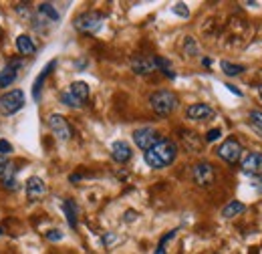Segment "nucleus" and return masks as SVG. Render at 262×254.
<instances>
[{
	"label": "nucleus",
	"instance_id": "obj_1",
	"mask_svg": "<svg viewBox=\"0 0 262 254\" xmlns=\"http://www.w3.org/2000/svg\"><path fill=\"white\" fill-rule=\"evenodd\" d=\"M176 158H178V145L171 139H160L151 150L143 154L145 163L154 170H164L169 163H173Z\"/></svg>",
	"mask_w": 262,
	"mask_h": 254
},
{
	"label": "nucleus",
	"instance_id": "obj_2",
	"mask_svg": "<svg viewBox=\"0 0 262 254\" xmlns=\"http://www.w3.org/2000/svg\"><path fill=\"white\" fill-rule=\"evenodd\" d=\"M149 105H151L154 113H158L160 117H165V115H169L178 109V95L167 91V89L156 91V93L149 95Z\"/></svg>",
	"mask_w": 262,
	"mask_h": 254
},
{
	"label": "nucleus",
	"instance_id": "obj_3",
	"mask_svg": "<svg viewBox=\"0 0 262 254\" xmlns=\"http://www.w3.org/2000/svg\"><path fill=\"white\" fill-rule=\"evenodd\" d=\"M103 23H105V16H103L101 12L87 10V12H81V14L75 18L73 27H75L79 32H85V34H95V32L101 31Z\"/></svg>",
	"mask_w": 262,
	"mask_h": 254
},
{
	"label": "nucleus",
	"instance_id": "obj_4",
	"mask_svg": "<svg viewBox=\"0 0 262 254\" xmlns=\"http://www.w3.org/2000/svg\"><path fill=\"white\" fill-rule=\"evenodd\" d=\"M23 107H25V93L20 89H12V91H6L4 95H0V113L2 115H14Z\"/></svg>",
	"mask_w": 262,
	"mask_h": 254
},
{
	"label": "nucleus",
	"instance_id": "obj_5",
	"mask_svg": "<svg viewBox=\"0 0 262 254\" xmlns=\"http://www.w3.org/2000/svg\"><path fill=\"white\" fill-rule=\"evenodd\" d=\"M47 125H49V129L53 131V135H55L57 139H61V141H69V139L73 137V127H71V123L67 121V117H63L61 113H53V115H49Z\"/></svg>",
	"mask_w": 262,
	"mask_h": 254
},
{
	"label": "nucleus",
	"instance_id": "obj_6",
	"mask_svg": "<svg viewBox=\"0 0 262 254\" xmlns=\"http://www.w3.org/2000/svg\"><path fill=\"white\" fill-rule=\"evenodd\" d=\"M192 180L196 182L200 188H208L214 184L216 180V172H214V165L210 161H200L192 167Z\"/></svg>",
	"mask_w": 262,
	"mask_h": 254
},
{
	"label": "nucleus",
	"instance_id": "obj_7",
	"mask_svg": "<svg viewBox=\"0 0 262 254\" xmlns=\"http://www.w3.org/2000/svg\"><path fill=\"white\" fill-rule=\"evenodd\" d=\"M160 139H162V137H160V133H158L154 127H139V129L133 131V141H135V145H137L139 150H143V152L151 150Z\"/></svg>",
	"mask_w": 262,
	"mask_h": 254
},
{
	"label": "nucleus",
	"instance_id": "obj_8",
	"mask_svg": "<svg viewBox=\"0 0 262 254\" xmlns=\"http://www.w3.org/2000/svg\"><path fill=\"white\" fill-rule=\"evenodd\" d=\"M216 154H218V158L224 159L226 163H238L240 158H242V145H240V141L238 139H234V137H230L226 139L218 150H216Z\"/></svg>",
	"mask_w": 262,
	"mask_h": 254
},
{
	"label": "nucleus",
	"instance_id": "obj_9",
	"mask_svg": "<svg viewBox=\"0 0 262 254\" xmlns=\"http://www.w3.org/2000/svg\"><path fill=\"white\" fill-rule=\"evenodd\" d=\"M23 67H25V59H18V57L10 59L8 63L4 65V69L0 71V89L2 87H10L18 79V73H20Z\"/></svg>",
	"mask_w": 262,
	"mask_h": 254
},
{
	"label": "nucleus",
	"instance_id": "obj_10",
	"mask_svg": "<svg viewBox=\"0 0 262 254\" xmlns=\"http://www.w3.org/2000/svg\"><path fill=\"white\" fill-rule=\"evenodd\" d=\"M14 174H16L14 163L8 161L6 158H0V180H2V186L4 188H10V190H16L18 188V182L14 180Z\"/></svg>",
	"mask_w": 262,
	"mask_h": 254
},
{
	"label": "nucleus",
	"instance_id": "obj_11",
	"mask_svg": "<svg viewBox=\"0 0 262 254\" xmlns=\"http://www.w3.org/2000/svg\"><path fill=\"white\" fill-rule=\"evenodd\" d=\"M25 192H27V198H29L31 202H38V200L47 194V184H45L42 178L31 176V178L27 180V184H25Z\"/></svg>",
	"mask_w": 262,
	"mask_h": 254
},
{
	"label": "nucleus",
	"instance_id": "obj_12",
	"mask_svg": "<svg viewBox=\"0 0 262 254\" xmlns=\"http://www.w3.org/2000/svg\"><path fill=\"white\" fill-rule=\"evenodd\" d=\"M240 167H242V172L246 174V176H262V154L258 152H252V154H248L246 158L242 159V163H240Z\"/></svg>",
	"mask_w": 262,
	"mask_h": 254
},
{
	"label": "nucleus",
	"instance_id": "obj_13",
	"mask_svg": "<svg viewBox=\"0 0 262 254\" xmlns=\"http://www.w3.org/2000/svg\"><path fill=\"white\" fill-rule=\"evenodd\" d=\"M186 117L192 121H206V119L214 117V109L206 103H194L186 109Z\"/></svg>",
	"mask_w": 262,
	"mask_h": 254
},
{
	"label": "nucleus",
	"instance_id": "obj_14",
	"mask_svg": "<svg viewBox=\"0 0 262 254\" xmlns=\"http://www.w3.org/2000/svg\"><path fill=\"white\" fill-rule=\"evenodd\" d=\"M133 156V150L127 141L119 139V141H113L111 143V158L115 159L117 163H127Z\"/></svg>",
	"mask_w": 262,
	"mask_h": 254
},
{
	"label": "nucleus",
	"instance_id": "obj_15",
	"mask_svg": "<svg viewBox=\"0 0 262 254\" xmlns=\"http://www.w3.org/2000/svg\"><path fill=\"white\" fill-rule=\"evenodd\" d=\"M131 69H133V73H137V75H149V73L156 71V61H154V57H143V55H139V57H133V59H131Z\"/></svg>",
	"mask_w": 262,
	"mask_h": 254
},
{
	"label": "nucleus",
	"instance_id": "obj_16",
	"mask_svg": "<svg viewBox=\"0 0 262 254\" xmlns=\"http://www.w3.org/2000/svg\"><path fill=\"white\" fill-rule=\"evenodd\" d=\"M16 51L23 55V57H33L36 53V45L29 34H18L16 36Z\"/></svg>",
	"mask_w": 262,
	"mask_h": 254
},
{
	"label": "nucleus",
	"instance_id": "obj_17",
	"mask_svg": "<svg viewBox=\"0 0 262 254\" xmlns=\"http://www.w3.org/2000/svg\"><path fill=\"white\" fill-rule=\"evenodd\" d=\"M57 67V61H51V63L47 65L45 69H42V73L36 77V81H34L33 85V99L34 101H38V97H40V91H42V85H45V81H47V77L51 75V71Z\"/></svg>",
	"mask_w": 262,
	"mask_h": 254
},
{
	"label": "nucleus",
	"instance_id": "obj_18",
	"mask_svg": "<svg viewBox=\"0 0 262 254\" xmlns=\"http://www.w3.org/2000/svg\"><path fill=\"white\" fill-rule=\"evenodd\" d=\"M69 93L77 97L81 103H85V101L89 99L91 89H89V85H87L85 81H75V83H71V85H69Z\"/></svg>",
	"mask_w": 262,
	"mask_h": 254
},
{
	"label": "nucleus",
	"instance_id": "obj_19",
	"mask_svg": "<svg viewBox=\"0 0 262 254\" xmlns=\"http://www.w3.org/2000/svg\"><path fill=\"white\" fill-rule=\"evenodd\" d=\"M244 210H246V206H244L240 200H232V202H228V204L222 208V218H226V220H232V218L240 216Z\"/></svg>",
	"mask_w": 262,
	"mask_h": 254
},
{
	"label": "nucleus",
	"instance_id": "obj_20",
	"mask_svg": "<svg viewBox=\"0 0 262 254\" xmlns=\"http://www.w3.org/2000/svg\"><path fill=\"white\" fill-rule=\"evenodd\" d=\"M63 210H65L67 214V222L71 228H77V224H79V206L73 202V200H65L63 202Z\"/></svg>",
	"mask_w": 262,
	"mask_h": 254
},
{
	"label": "nucleus",
	"instance_id": "obj_21",
	"mask_svg": "<svg viewBox=\"0 0 262 254\" xmlns=\"http://www.w3.org/2000/svg\"><path fill=\"white\" fill-rule=\"evenodd\" d=\"M36 12H38L40 16H45L47 20H51V23H59V18H61V14L57 12V8H55L51 2H40V4L36 6Z\"/></svg>",
	"mask_w": 262,
	"mask_h": 254
},
{
	"label": "nucleus",
	"instance_id": "obj_22",
	"mask_svg": "<svg viewBox=\"0 0 262 254\" xmlns=\"http://www.w3.org/2000/svg\"><path fill=\"white\" fill-rule=\"evenodd\" d=\"M220 69H222L224 75H228V77H236V75H240V73L246 71L244 65H234V63H230V61H222V63H220Z\"/></svg>",
	"mask_w": 262,
	"mask_h": 254
},
{
	"label": "nucleus",
	"instance_id": "obj_23",
	"mask_svg": "<svg viewBox=\"0 0 262 254\" xmlns=\"http://www.w3.org/2000/svg\"><path fill=\"white\" fill-rule=\"evenodd\" d=\"M154 61H156V69L160 67V69L164 71L165 77H169V79H173V77H176V73L171 71V63H169L167 59H164V57H154Z\"/></svg>",
	"mask_w": 262,
	"mask_h": 254
},
{
	"label": "nucleus",
	"instance_id": "obj_24",
	"mask_svg": "<svg viewBox=\"0 0 262 254\" xmlns=\"http://www.w3.org/2000/svg\"><path fill=\"white\" fill-rule=\"evenodd\" d=\"M61 103L63 105H67V107H73V109H79V107H83V103L77 99L75 95H71L69 91H65V93H61Z\"/></svg>",
	"mask_w": 262,
	"mask_h": 254
},
{
	"label": "nucleus",
	"instance_id": "obj_25",
	"mask_svg": "<svg viewBox=\"0 0 262 254\" xmlns=\"http://www.w3.org/2000/svg\"><path fill=\"white\" fill-rule=\"evenodd\" d=\"M248 117H250V123H252V127H254L258 133H262V111H258V109H252V111L248 113Z\"/></svg>",
	"mask_w": 262,
	"mask_h": 254
},
{
	"label": "nucleus",
	"instance_id": "obj_26",
	"mask_svg": "<svg viewBox=\"0 0 262 254\" xmlns=\"http://www.w3.org/2000/svg\"><path fill=\"white\" fill-rule=\"evenodd\" d=\"M173 14H178V16H182V18H188L190 16V10H188V6L184 4V2H178V4H173Z\"/></svg>",
	"mask_w": 262,
	"mask_h": 254
},
{
	"label": "nucleus",
	"instance_id": "obj_27",
	"mask_svg": "<svg viewBox=\"0 0 262 254\" xmlns=\"http://www.w3.org/2000/svg\"><path fill=\"white\" fill-rule=\"evenodd\" d=\"M176 234H178V230H171V232H167V234H165L164 238H162V242H160V246H158V250H156V254H164L165 252V242H169V240H171V238H173V236H176Z\"/></svg>",
	"mask_w": 262,
	"mask_h": 254
},
{
	"label": "nucleus",
	"instance_id": "obj_28",
	"mask_svg": "<svg viewBox=\"0 0 262 254\" xmlns=\"http://www.w3.org/2000/svg\"><path fill=\"white\" fill-rule=\"evenodd\" d=\"M63 232L61 230H49V232H45V238L47 240H51V242H59V240H63Z\"/></svg>",
	"mask_w": 262,
	"mask_h": 254
},
{
	"label": "nucleus",
	"instance_id": "obj_29",
	"mask_svg": "<svg viewBox=\"0 0 262 254\" xmlns=\"http://www.w3.org/2000/svg\"><path fill=\"white\" fill-rule=\"evenodd\" d=\"M220 135H222V129H220V127H214V129H210V131L206 133V141L212 143V141H216Z\"/></svg>",
	"mask_w": 262,
	"mask_h": 254
},
{
	"label": "nucleus",
	"instance_id": "obj_30",
	"mask_svg": "<svg viewBox=\"0 0 262 254\" xmlns=\"http://www.w3.org/2000/svg\"><path fill=\"white\" fill-rule=\"evenodd\" d=\"M186 53H188V55H192V57L198 53V47H196V43H194V38H192V36H188V38H186Z\"/></svg>",
	"mask_w": 262,
	"mask_h": 254
},
{
	"label": "nucleus",
	"instance_id": "obj_31",
	"mask_svg": "<svg viewBox=\"0 0 262 254\" xmlns=\"http://www.w3.org/2000/svg\"><path fill=\"white\" fill-rule=\"evenodd\" d=\"M12 154V143H8L6 139H0V156H10Z\"/></svg>",
	"mask_w": 262,
	"mask_h": 254
},
{
	"label": "nucleus",
	"instance_id": "obj_32",
	"mask_svg": "<svg viewBox=\"0 0 262 254\" xmlns=\"http://www.w3.org/2000/svg\"><path fill=\"white\" fill-rule=\"evenodd\" d=\"M115 240H117V236H115V234H111V232L103 236V244H105V246H111V244H113Z\"/></svg>",
	"mask_w": 262,
	"mask_h": 254
},
{
	"label": "nucleus",
	"instance_id": "obj_33",
	"mask_svg": "<svg viewBox=\"0 0 262 254\" xmlns=\"http://www.w3.org/2000/svg\"><path fill=\"white\" fill-rule=\"evenodd\" d=\"M135 218H137V212H135V210H127V212H125V218H123V220H125V222H133Z\"/></svg>",
	"mask_w": 262,
	"mask_h": 254
},
{
	"label": "nucleus",
	"instance_id": "obj_34",
	"mask_svg": "<svg viewBox=\"0 0 262 254\" xmlns=\"http://www.w3.org/2000/svg\"><path fill=\"white\" fill-rule=\"evenodd\" d=\"M226 87H228V91H232V93H234V95H238V97H242V91H240V89H236V87H234V85H226Z\"/></svg>",
	"mask_w": 262,
	"mask_h": 254
},
{
	"label": "nucleus",
	"instance_id": "obj_35",
	"mask_svg": "<svg viewBox=\"0 0 262 254\" xmlns=\"http://www.w3.org/2000/svg\"><path fill=\"white\" fill-rule=\"evenodd\" d=\"M254 186L262 192V176H256V180H254Z\"/></svg>",
	"mask_w": 262,
	"mask_h": 254
},
{
	"label": "nucleus",
	"instance_id": "obj_36",
	"mask_svg": "<svg viewBox=\"0 0 262 254\" xmlns=\"http://www.w3.org/2000/svg\"><path fill=\"white\" fill-rule=\"evenodd\" d=\"M202 63H204V67H210V65H212V61H210V59H204Z\"/></svg>",
	"mask_w": 262,
	"mask_h": 254
},
{
	"label": "nucleus",
	"instance_id": "obj_37",
	"mask_svg": "<svg viewBox=\"0 0 262 254\" xmlns=\"http://www.w3.org/2000/svg\"><path fill=\"white\" fill-rule=\"evenodd\" d=\"M258 97H260V101H262V85H258Z\"/></svg>",
	"mask_w": 262,
	"mask_h": 254
},
{
	"label": "nucleus",
	"instance_id": "obj_38",
	"mask_svg": "<svg viewBox=\"0 0 262 254\" xmlns=\"http://www.w3.org/2000/svg\"><path fill=\"white\" fill-rule=\"evenodd\" d=\"M0 234H4V230H2V228H0Z\"/></svg>",
	"mask_w": 262,
	"mask_h": 254
},
{
	"label": "nucleus",
	"instance_id": "obj_39",
	"mask_svg": "<svg viewBox=\"0 0 262 254\" xmlns=\"http://www.w3.org/2000/svg\"><path fill=\"white\" fill-rule=\"evenodd\" d=\"M0 38H2V29H0Z\"/></svg>",
	"mask_w": 262,
	"mask_h": 254
}]
</instances>
